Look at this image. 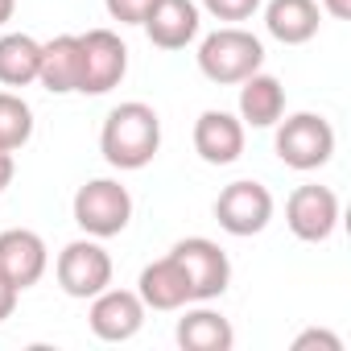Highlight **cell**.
Instances as JSON below:
<instances>
[{
  "instance_id": "cell-1",
  "label": "cell",
  "mask_w": 351,
  "mask_h": 351,
  "mask_svg": "<svg viewBox=\"0 0 351 351\" xmlns=\"http://www.w3.org/2000/svg\"><path fill=\"white\" fill-rule=\"evenodd\" d=\"M161 149V120L149 104L128 99L108 112L99 132V153L116 169H145Z\"/></svg>"
},
{
  "instance_id": "cell-2",
  "label": "cell",
  "mask_w": 351,
  "mask_h": 351,
  "mask_svg": "<svg viewBox=\"0 0 351 351\" xmlns=\"http://www.w3.org/2000/svg\"><path fill=\"white\" fill-rule=\"evenodd\" d=\"M265 62V46L256 34L240 29V25H223L215 34L203 38L199 46V71L211 79V83H244L248 75H256Z\"/></svg>"
},
{
  "instance_id": "cell-3",
  "label": "cell",
  "mask_w": 351,
  "mask_h": 351,
  "mask_svg": "<svg viewBox=\"0 0 351 351\" xmlns=\"http://www.w3.org/2000/svg\"><path fill=\"white\" fill-rule=\"evenodd\" d=\"M132 219V195L112 182V178H91L87 186L75 191V223L95 236V240H112L128 228Z\"/></svg>"
},
{
  "instance_id": "cell-4",
  "label": "cell",
  "mask_w": 351,
  "mask_h": 351,
  "mask_svg": "<svg viewBox=\"0 0 351 351\" xmlns=\"http://www.w3.org/2000/svg\"><path fill=\"white\" fill-rule=\"evenodd\" d=\"M335 153V128L330 120L314 116V112H298L277 128V157L289 169H322Z\"/></svg>"
},
{
  "instance_id": "cell-5",
  "label": "cell",
  "mask_w": 351,
  "mask_h": 351,
  "mask_svg": "<svg viewBox=\"0 0 351 351\" xmlns=\"http://www.w3.org/2000/svg\"><path fill=\"white\" fill-rule=\"evenodd\" d=\"M169 256L186 269V281H191V298L195 302H215L228 289V281H232V261H228V252L215 240H203V236L178 240V244L169 248Z\"/></svg>"
},
{
  "instance_id": "cell-6",
  "label": "cell",
  "mask_w": 351,
  "mask_h": 351,
  "mask_svg": "<svg viewBox=\"0 0 351 351\" xmlns=\"http://www.w3.org/2000/svg\"><path fill=\"white\" fill-rule=\"evenodd\" d=\"M79 54H83V71H79L83 95H108L112 87H120L128 71V46L112 29H87L79 38Z\"/></svg>"
},
{
  "instance_id": "cell-7",
  "label": "cell",
  "mask_w": 351,
  "mask_h": 351,
  "mask_svg": "<svg viewBox=\"0 0 351 351\" xmlns=\"http://www.w3.org/2000/svg\"><path fill=\"white\" fill-rule=\"evenodd\" d=\"M54 273H58L62 293L87 302V298H95V293H104V289L112 285V256L99 248L95 236H91V240H71V244L58 252Z\"/></svg>"
},
{
  "instance_id": "cell-8",
  "label": "cell",
  "mask_w": 351,
  "mask_h": 351,
  "mask_svg": "<svg viewBox=\"0 0 351 351\" xmlns=\"http://www.w3.org/2000/svg\"><path fill=\"white\" fill-rule=\"evenodd\" d=\"M215 219H219V228L228 236H240V240L265 232L269 219H273V195H269V186H261L252 178L223 186L219 199H215Z\"/></svg>"
},
{
  "instance_id": "cell-9",
  "label": "cell",
  "mask_w": 351,
  "mask_h": 351,
  "mask_svg": "<svg viewBox=\"0 0 351 351\" xmlns=\"http://www.w3.org/2000/svg\"><path fill=\"white\" fill-rule=\"evenodd\" d=\"M285 223L306 244L330 240L339 228V195L330 186H298L285 203Z\"/></svg>"
},
{
  "instance_id": "cell-10",
  "label": "cell",
  "mask_w": 351,
  "mask_h": 351,
  "mask_svg": "<svg viewBox=\"0 0 351 351\" xmlns=\"http://www.w3.org/2000/svg\"><path fill=\"white\" fill-rule=\"evenodd\" d=\"M87 322H91L95 339H104V343H124V339H132V335L145 326V302H141V293H132V289H112V285H108L104 293L91 298Z\"/></svg>"
},
{
  "instance_id": "cell-11",
  "label": "cell",
  "mask_w": 351,
  "mask_h": 351,
  "mask_svg": "<svg viewBox=\"0 0 351 351\" xmlns=\"http://www.w3.org/2000/svg\"><path fill=\"white\" fill-rule=\"evenodd\" d=\"M50 265V252H46V240L29 228H9L0 232V273H5L17 289H29L42 281Z\"/></svg>"
},
{
  "instance_id": "cell-12",
  "label": "cell",
  "mask_w": 351,
  "mask_h": 351,
  "mask_svg": "<svg viewBox=\"0 0 351 351\" xmlns=\"http://www.w3.org/2000/svg\"><path fill=\"white\" fill-rule=\"evenodd\" d=\"M195 153L207 165H232L244 153V120H236L232 112H203L195 120Z\"/></svg>"
},
{
  "instance_id": "cell-13",
  "label": "cell",
  "mask_w": 351,
  "mask_h": 351,
  "mask_svg": "<svg viewBox=\"0 0 351 351\" xmlns=\"http://www.w3.org/2000/svg\"><path fill=\"white\" fill-rule=\"evenodd\" d=\"M141 25L157 50H182L199 38V5L195 0H157Z\"/></svg>"
},
{
  "instance_id": "cell-14",
  "label": "cell",
  "mask_w": 351,
  "mask_h": 351,
  "mask_svg": "<svg viewBox=\"0 0 351 351\" xmlns=\"http://www.w3.org/2000/svg\"><path fill=\"white\" fill-rule=\"evenodd\" d=\"M136 285H141L136 293H141L145 310H182L186 302H195V298H191L186 269L173 261V256H161V261L145 265V273H141Z\"/></svg>"
},
{
  "instance_id": "cell-15",
  "label": "cell",
  "mask_w": 351,
  "mask_h": 351,
  "mask_svg": "<svg viewBox=\"0 0 351 351\" xmlns=\"http://www.w3.org/2000/svg\"><path fill=\"white\" fill-rule=\"evenodd\" d=\"M79 71H83V54H79V38L75 34H58L42 46V66H38V83L50 95H71L79 91Z\"/></svg>"
},
{
  "instance_id": "cell-16",
  "label": "cell",
  "mask_w": 351,
  "mask_h": 351,
  "mask_svg": "<svg viewBox=\"0 0 351 351\" xmlns=\"http://www.w3.org/2000/svg\"><path fill=\"white\" fill-rule=\"evenodd\" d=\"M318 0H269L265 9V29L281 42V46H302L318 34Z\"/></svg>"
},
{
  "instance_id": "cell-17",
  "label": "cell",
  "mask_w": 351,
  "mask_h": 351,
  "mask_svg": "<svg viewBox=\"0 0 351 351\" xmlns=\"http://www.w3.org/2000/svg\"><path fill=\"white\" fill-rule=\"evenodd\" d=\"M285 116V87L273 75H248L240 83V120L252 128H273Z\"/></svg>"
},
{
  "instance_id": "cell-18",
  "label": "cell",
  "mask_w": 351,
  "mask_h": 351,
  "mask_svg": "<svg viewBox=\"0 0 351 351\" xmlns=\"http://www.w3.org/2000/svg\"><path fill=\"white\" fill-rule=\"evenodd\" d=\"M178 343L186 351H232L236 330H232V322L219 310L199 306V310H186L178 318Z\"/></svg>"
},
{
  "instance_id": "cell-19",
  "label": "cell",
  "mask_w": 351,
  "mask_h": 351,
  "mask_svg": "<svg viewBox=\"0 0 351 351\" xmlns=\"http://www.w3.org/2000/svg\"><path fill=\"white\" fill-rule=\"evenodd\" d=\"M42 66V42L29 34H5L0 38V83L5 87H29L38 83Z\"/></svg>"
},
{
  "instance_id": "cell-20",
  "label": "cell",
  "mask_w": 351,
  "mask_h": 351,
  "mask_svg": "<svg viewBox=\"0 0 351 351\" xmlns=\"http://www.w3.org/2000/svg\"><path fill=\"white\" fill-rule=\"evenodd\" d=\"M29 136H34V108L13 91H0V149L17 153L21 145H29Z\"/></svg>"
},
{
  "instance_id": "cell-21",
  "label": "cell",
  "mask_w": 351,
  "mask_h": 351,
  "mask_svg": "<svg viewBox=\"0 0 351 351\" xmlns=\"http://www.w3.org/2000/svg\"><path fill=\"white\" fill-rule=\"evenodd\" d=\"M203 9L215 17V21H248L256 9H261V0H203Z\"/></svg>"
},
{
  "instance_id": "cell-22",
  "label": "cell",
  "mask_w": 351,
  "mask_h": 351,
  "mask_svg": "<svg viewBox=\"0 0 351 351\" xmlns=\"http://www.w3.org/2000/svg\"><path fill=\"white\" fill-rule=\"evenodd\" d=\"M104 5H108V17H112V21H120V25H141L157 0H104Z\"/></svg>"
},
{
  "instance_id": "cell-23",
  "label": "cell",
  "mask_w": 351,
  "mask_h": 351,
  "mask_svg": "<svg viewBox=\"0 0 351 351\" xmlns=\"http://www.w3.org/2000/svg\"><path fill=\"white\" fill-rule=\"evenodd\" d=\"M310 347H322V351H343V339L330 335V330H302L293 339V351H310Z\"/></svg>"
},
{
  "instance_id": "cell-24",
  "label": "cell",
  "mask_w": 351,
  "mask_h": 351,
  "mask_svg": "<svg viewBox=\"0 0 351 351\" xmlns=\"http://www.w3.org/2000/svg\"><path fill=\"white\" fill-rule=\"evenodd\" d=\"M17 285L5 277V273H0V322H5V318H13V310H17Z\"/></svg>"
},
{
  "instance_id": "cell-25",
  "label": "cell",
  "mask_w": 351,
  "mask_h": 351,
  "mask_svg": "<svg viewBox=\"0 0 351 351\" xmlns=\"http://www.w3.org/2000/svg\"><path fill=\"white\" fill-rule=\"evenodd\" d=\"M13 169H17V165H13V153H9V149H0V191L13 182Z\"/></svg>"
},
{
  "instance_id": "cell-26",
  "label": "cell",
  "mask_w": 351,
  "mask_h": 351,
  "mask_svg": "<svg viewBox=\"0 0 351 351\" xmlns=\"http://www.w3.org/2000/svg\"><path fill=\"white\" fill-rule=\"evenodd\" d=\"M322 9H326L335 21H347V17H351V0H322Z\"/></svg>"
},
{
  "instance_id": "cell-27",
  "label": "cell",
  "mask_w": 351,
  "mask_h": 351,
  "mask_svg": "<svg viewBox=\"0 0 351 351\" xmlns=\"http://www.w3.org/2000/svg\"><path fill=\"white\" fill-rule=\"evenodd\" d=\"M13 9H17V0H0V29L13 21Z\"/></svg>"
}]
</instances>
